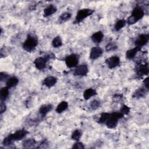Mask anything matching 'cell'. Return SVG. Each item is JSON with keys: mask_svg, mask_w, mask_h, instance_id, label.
Listing matches in <instances>:
<instances>
[{"mask_svg": "<svg viewBox=\"0 0 149 149\" xmlns=\"http://www.w3.org/2000/svg\"><path fill=\"white\" fill-rule=\"evenodd\" d=\"M103 54V50L99 47H95L91 48L90 53V58L95 60L100 57Z\"/></svg>", "mask_w": 149, "mask_h": 149, "instance_id": "obj_12", "label": "cell"}, {"mask_svg": "<svg viewBox=\"0 0 149 149\" xmlns=\"http://www.w3.org/2000/svg\"><path fill=\"white\" fill-rule=\"evenodd\" d=\"M136 73L139 76H143L148 75L149 73L148 64L146 63L144 64L140 63L136 68Z\"/></svg>", "mask_w": 149, "mask_h": 149, "instance_id": "obj_8", "label": "cell"}, {"mask_svg": "<svg viewBox=\"0 0 149 149\" xmlns=\"http://www.w3.org/2000/svg\"><path fill=\"white\" fill-rule=\"evenodd\" d=\"M38 45L37 38L34 35L29 34L23 44V48L27 52H33Z\"/></svg>", "mask_w": 149, "mask_h": 149, "instance_id": "obj_1", "label": "cell"}, {"mask_svg": "<svg viewBox=\"0 0 149 149\" xmlns=\"http://www.w3.org/2000/svg\"><path fill=\"white\" fill-rule=\"evenodd\" d=\"M91 40L95 44H99L101 42L104 38V34L102 31H98L94 33L91 36Z\"/></svg>", "mask_w": 149, "mask_h": 149, "instance_id": "obj_17", "label": "cell"}, {"mask_svg": "<svg viewBox=\"0 0 149 149\" xmlns=\"http://www.w3.org/2000/svg\"><path fill=\"white\" fill-rule=\"evenodd\" d=\"M148 39L149 36L148 34H141L137 37L134 42V44L136 45V47L141 48L143 46L147 44Z\"/></svg>", "mask_w": 149, "mask_h": 149, "instance_id": "obj_6", "label": "cell"}, {"mask_svg": "<svg viewBox=\"0 0 149 149\" xmlns=\"http://www.w3.org/2000/svg\"><path fill=\"white\" fill-rule=\"evenodd\" d=\"M81 135H82L81 131L79 129H76L72 133L71 138L74 140L79 141V139H80V137H81Z\"/></svg>", "mask_w": 149, "mask_h": 149, "instance_id": "obj_28", "label": "cell"}, {"mask_svg": "<svg viewBox=\"0 0 149 149\" xmlns=\"http://www.w3.org/2000/svg\"><path fill=\"white\" fill-rule=\"evenodd\" d=\"M117 45L113 42L108 43L105 47V50L107 51H115L117 49Z\"/></svg>", "mask_w": 149, "mask_h": 149, "instance_id": "obj_31", "label": "cell"}, {"mask_svg": "<svg viewBox=\"0 0 149 149\" xmlns=\"http://www.w3.org/2000/svg\"><path fill=\"white\" fill-rule=\"evenodd\" d=\"M6 109V106L3 101H1L0 105V113L1 114L3 113Z\"/></svg>", "mask_w": 149, "mask_h": 149, "instance_id": "obj_34", "label": "cell"}, {"mask_svg": "<svg viewBox=\"0 0 149 149\" xmlns=\"http://www.w3.org/2000/svg\"><path fill=\"white\" fill-rule=\"evenodd\" d=\"M143 84L144 86V87L147 88L148 90V77H146L143 80Z\"/></svg>", "mask_w": 149, "mask_h": 149, "instance_id": "obj_37", "label": "cell"}, {"mask_svg": "<svg viewBox=\"0 0 149 149\" xmlns=\"http://www.w3.org/2000/svg\"><path fill=\"white\" fill-rule=\"evenodd\" d=\"M52 58V56L51 54L45 57L40 56V57L37 58L34 61V64L37 69L39 70H42L45 68L46 66V63L48 62V61Z\"/></svg>", "mask_w": 149, "mask_h": 149, "instance_id": "obj_4", "label": "cell"}, {"mask_svg": "<svg viewBox=\"0 0 149 149\" xmlns=\"http://www.w3.org/2000/svg\"><path fill=\"white\" fill-rule=\"evenodd\" d=\"M78 62H79V57L75 54H70L65 58L66 65L69 68H72L77 66Z\"/></svg>", "mask_w": 149, "mask_h": 149, "instance_id": "obj_5", "label": "cell"}, {"mask_svg": "<svg viewBox=\"0 0 149 149\" xmlns=\"http://www.w3.org/2000/svg\"><path fill=\"white\" fill-rule=\"evenodd\" d=\"M123 115L119 111V112H115L111 113V115L108 119L105 122V125L109 129H113L115 128L118 123V120L123 117Z\"/></svg>", "mask_w": 149, "mask_h": 149, "instance_id": "obj_2", "label": "cell"}, {"mask_svg": "<svg viewBox=\"0 0 149 149\" xmlns=\"http://www.w3.org/2000/svg\"><path fill=\"white\" fill-rule=\"evenodd\" d=\"M126 21L125 19H119L118 20L114 25V29L115 31H118L122 29L126 24Z\"/></svg>", "mask_w": 149, "mask_h": 149, "instance_id": "obj_25", "label": "cell"}, {"mask_svg": "<svg viewBox=\"0 0 149 149\" xmlns=\"http://www.w3.org/2000/svg\"><path fill=\"white\" fill-rule=\"evenodd\" d=\"M144 15V11L140 6L135 7L132 12L130 15L133 18H134L137 22L140 20Z\"/></svg>", "mask_w": 149, "mask_h": 149, "instance_id": "obj_10", "label": "cell"}, {"mask_svg": "<svg viewBox=\"0 0 149 149\" xmlns=\"http://www.w3.org/2000/svg\"><path fill=\"white\" fill-rule=\"evenodd\" d=\"M111 115V113H107V112H103L101 114L100 119L98 120V123H105L107 120L108 119Z\"/></svg>", "mask_w": 149, "mask_h": 149, "instance_id": "obj_27", "label": "cell"}, {"mask_svg": "<svg viewBox=\"0 0 149 149\" xmlns=\"http://www.w3.org/2000/svg\"><path fill=\"white\" fill-rule=\"evenodd\" d=\"M53 108V106L51 104H46L41 105L39 109V113L42 116H45Z\"/></svg>", "mask_w": 149, "mask_h": 149, "instance_id": "obj_15", "label": "cell"}, {"mask_svg": "<svg viewBox=\"0 0 149 149\" xmlns=\"http://www.w3.org/2000/svg\"><path fill=\"white\" fill-rule=\"evenodd\" d=\"M72 17V13L70 12H63L62 13L58 18V22L61 23L67 22Z\"/></svg>", "mask_w": 149, "mask_h": 149, "instance_id": "obj_22", "label": "cell"}, {"mask_svg": "<svg viewBox=\"0 0 149 149\" xmlns=\"http://www.w3.org/2000/svg\"><path fill=\"white\" fill-rule=\"evenodd\" d=\"M57 10V8L53 5H49L44 9V16L48 17L53 15Z\"/></svg>", "mask_w": 149, "mask_h": 149, "instance_id": "obj_18", "label": "cell"}, {"mask_svg": "<svg viewBox=\"0 0 149 149\" xmlns=\"http://www.w3.org/2000/svg\"><path fill=\"white\" fill-rule=\"evenodd\" d=\"M47 144H48L47 141L46 140H44L43 141H42V142L40 143V146L38 147V148H44V147H45V146L47 147Z\"/></svg>", "mask_w": 149, "mask_h": 149, "instance_id": "obj_36", "label": "cell"}, {"mask_svg": "<svg viewBox=\"0 0 149 149\" xmlns=\"http://www.w3.org/2000/svg\"><path fill=\"white\" fill-rule=\"evenodd\" d=\"M97 94V92L95 91V90L90 88H87L86 89L84 93H83V98L84 100H89L91 97Z\"/></svg>", "mask_w": 149, "mask_h": 149, "instance_id": "obj_19", "label": "cell"}, {"mask_svg": "<svg viewBox=\"0 0 149 149\" xmlns=\"http://www.w3.org/2000/svg\"><path fill=\"white\" fill-rule=\"evenodd\" d=\"M130 110V108H129V107H127V106L126 105H123L121 107V108H120V112L123 115H127V114L129 113Z\"/></svg>", "mask_w": 149, "mask_h": 149, "instance_id": "obj_32", "label": "cell"}, {"mask_svg": "<svg viewBox=\"0 0 149 149\" xmlns=\"http://www.w3.org/2000/svg\"><path fill=\"white\" fill-rule=\"evenodd\" d=\"M8 77V74L5 73V72H1L0 73V80L1 81H3L7 79Z\"/></svg>", "mask_w": 149, "mask_h": 149, "instance_id": "obj_35", "label": "cell"}, {"mask_svg": "<svg viewBox=\"0 0 149 149\" xmlns=\"http://www.w3.org/2000/svg\"><path fill=\"white\" fill-rule=\"evenodd\" d=\"M52 45L54 48H59L62 46V41L60 36H56L52 41Z\"/></svg>", "mask_w": 149, "mask_h": 149, "instance_id": "obj_26", "label": "cell"}, {"mask_svg": "<svg viewBox=\"0 0 149 149\" xmlns=\"http://www.w3.org/2000/svg\"><path fill=\"white\" fill-rule=\"evenodd\" d=\"M120 98H122V95H120V94H115L113 96V99L116 100V101L118 100H120Z\"/></svg>", "mask_w": 149, "mask_h": 149, "instance_id": "obj_38", "label": "cell"}, {"mask_svg": "<svg viewBox=\"0 0 149 149\" xmlns=\"http://www.w3.org/2000/svg\"><path fill=\"white\" fill-rule=\"evenodd\" d=\"M105 63L109 69H113L120 63V59L118 56H112L105 60Z\"/></svg>", "mask_w": 149, "mask_h": 149, "instance_id": "obj_9", "label": "cell"}, {"mask_svg": "<svg viewBox=\"0 0 149 149\" xmlns=\"http://www.w3.org/2000/svg\"><path fill=\"white\" fill-rule=\"evenodd\" d=\"M9 95V88L6 87H2L0 91V98L1 101H4Z\"/></svg>", "mask_w": 149, "mask_h": 149, "instance_id": "obj_23", "label": "cell"}, {"mask_svg": "<svg viewBox=\"0 0 149 149\" xmlns=\"http://www.w3.org/2000/svg\"><path fill=\"white\" fill-rule=\"evenodd\" d=\"M148 89L146 87H141L139 88L137 90L135 91V92L133 93L132 97L133 98H140L142 97H144L146 96V95L148 93Z\"/></svg>", "mask_w": 149, "mask_h": 149, "instance_id": "obj_14", "label": "cell"}, {"mask_svg": "<svg viewBox=\"0 0 149 149\" xmlns=\"http://www.w3.org/2000/svg\"><path fill=\"white\" fill-rule=\"evenodd\" d=\"M72 148H76V149H80V148H84V144L79 141H77V142H76L72 146Z\"/></svg>", "mask_w": 149, "mask_h": 149, "instance_id": "obj_33", "label": "cell"}, {"mask_svg": "<svg viewBox=\"0 0 149 149\" xmlns=\"http://www.w3.org/2000/svg\"><path fill=\"white\" fill-rule=\"evenodd\" d=\"M28 132L24 129H22L20 130H18L16 131L15 133L12 134H10L11 137L12 139L15 141H17V140H21L23 139H24L26 135L28 134Z\"/></svg>", "mask_w": 149, "mask_h": 149, "instance_id": "obj_7", "label": "cell"}, {"mask_svg": "<svg viewBox=\"0 0 149 149\" xmlns=\"http://www.w3.org/2000/svg\"><path fill=\"white\" fill-rule=\"evenodd\" d=\"M93 12L94 10L88 8H84L79 10L77 13L74 23H80L86 17L91 15Z\"/></svg>", "mask_w": 149, "mask_h": 149, "instance_id": "obj_3", "label": "cell"}, {"mask_svg": "<svg viewBox=\"0 0 149 149\" xmlns=\"http://www.w3.org/2000/svg\"><path fill=\"white\" fill-rule=\"evenodd\" d=\"M68 108V103L66 101H62L61 102L56 108V112L58 113H61L63 111H66Z\"/></svg>", "mask_w": 149, "mask_h": 149, "instance_id": "obj_21", "label": "cell"}, {"mask_svg": "<svg viewBox=\"0 0 149 149\" xmlns=\"http://www.w3.org/2000/svg\"><path fill=\"white\" fill-rule=\"evenodd\" d=\"M36 143V140L33 138H29L23 141L22 145L24 148H30L34 146Z\"/></svg>", "mask_w": 149, "mask_h": 149, "instance_id": "obj_24", "label": "cell"}, {"mask_svg": "<svg viewBox=\"0 0 149 149\" xmlns=\"http://www.w3.org/2000/svg\"><path fill=\"white\" fill-rule=\"evenodd\" d=\"M88 72V66L86 64H81L76 66L74 71V74L76 76H86Z\"/></svg>", "mask_w": 149, "mask_h": 149, "instance_id": "obj_11", "label": "cell"}, {"mask_svg": "<svg viewBox=\"0 0 149 149\" xmlns=\"http://www.w3.org/2000/svg\"><path fill=\"white\" fill-rule=\"evenodd\" d=\"M100 105H101L100 102L96 100H93L92 101H91V102L90 104V108L93 110H95V109H98V108H100Z\"/></svg>", "mask_w": 149, "mask_h": 149, "instance_id": "obj_30", "label": "cell"}, {"mask_svg": "<svg viewBox=\"0 0 149 149\" xmlns=\"http://www.w3.org/2000/svg\"><path fill=\"white\" fill-rule=\"evenodd\" d=\"M13 142H14V140L12 139L10 135L9 134L7 137H6L3 139V140L2 141V144L5 146H8L11 145Z\"/></svg>", "mask_w": 149, "mask_h": 149, "instance_id": "obj_29", "label": "cell"}, {"mask_svg": "<svg viewBox=\"0 0 149 149\" xmlns=\"http://www.w3.org/2000/svg\"><path fill=\"white\" fill-rule=\"evenodd\" d=\"M141 48H140V47H136L127 50L126 52V57L128 59H133L135 57V56L136 55V54H137V52L141 50Z\"/></svg>", "mask_w": 149, "mask_h": 149, "instance_id": "obj_16", "label": "cell"}, {"mask_svg": "<svg viewBox=\"0 0 149 149\" xmlns=\"http://www.w3.org/2000/svg\"><path fill=\"white\" fill-rule=\"evenodd\" d=\"M18 82H19L18 79L15 76H13L8 79L6 82V85L7 87H8L9 88H10L13 87H15L18 84Z\"/></svg>", "mask_w": 149, "mask_h": 149, "instance_id": "obj_20", "label": "cell"}, {"mask_svg": "<svg viewBox=\"0 0 149 149\" xmlns=\"http://www.w3.org/2000/svg\"><path fill=\"white\" fill-rule=\"evenodd\" d=\"M57 79L54 76H48L44 79L42 84L48 88H51L55 86L56 83Z\"/></svg>", "mask_w": 149, "mask_h": 149, "instance_id": "obj_13", "label": "cell"}]
</instances>
